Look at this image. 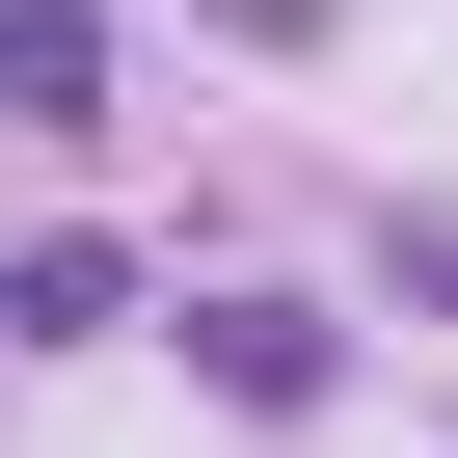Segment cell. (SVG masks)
Here are the masks:
<instances>
[{
	"mask_svg": "<svg viewBox=\"0 0 458 458\" xmlns=\"http://www.w3.org/2000/svg\"><path fill=\"white\" fill-rule=\"evenodd\" d=\"M108 108V0H0V135H81Z\"/></svg>",
	"mask_w": 458,
	"mask_h": 458,
	"instance_id": "6da1fadb",
	"label": "cell"
},
{
	"mask_svg": "<svg viewBox=\"0 0 458 458\" xmlns=\"http://www.w3.org/2000/svg\"><path fill=\"white\" fill-rule=\"evenodd\" d=\"M189 351H216V404H324V324L297 297H189Z\"/></svg>",
	"mask_w": 458,
	"mask_h": 458,
	"instance_id": "7a4b0ae2",
	"label": "cell"
},
{
	"mask_svg": "<svg viewBox=\"0 0 458 458\" xmlns=\"http://www.w3.org/2000/svg\"><path fill=\"white\" fill-rule=\"evenodd\" d=\"M108 297H135V270H108V243H28V270H0V351H81V324H108Z\"/></svg>",
	"mask_w": 458,
	"mask_h": 458,
	"instance_id": "3957f363",
	"label": "cell"
}]
</instances>
